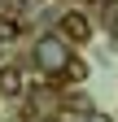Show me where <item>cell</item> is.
<instances>
[{
  "mask_svg": "<svg viewBox=\"0 0 118 122\" xmlns=\"http://www.w3.org/2000/svg\"><path fill=\"white\" fill-rule=\"evenodd\" d=\"M31 57H35V66L44 70V74H66V66H70V39L57 30V35H39L35 44H31Z\"/></svg>",
  "mask_w": 118,
  "mask_h": 122,
  "instance_id": "cell-1",
  "label": "cell"
},
{
  "mask_svg": "<svg viewBox=\"0 0 118 122\" xmlns=\"http://www.w3.org/2000/svg\"><path fill=\"white\" fill-rule=\"evenodd\" d=\"M57 30H61L70 44H87V39H92V22H87L83 9H66L61 18H57Z\"/></svg>",
  "mask_w": 118,
  "mask_h": 122,
  "instance_id": "cell-2",
  "label": "cell"
},
{
  "mask_svg": "<svg viewBox=\"0 0 118 122\" xmlns=\"http://www.w3.org/2000/svg\"><path fill=\"white\" fill-rule=\"evenodd\" d=\"M26 92V74H22V66H0V96H22Z\"/></svg>",
  "mask_w": 118,
  "mask_h": 122,
  "instance_id": "cell-3",
  "label": "cell"
},
{
  "mask_svg": "<svg viewBox=\"0 0 118 122\" xmlns=\"http://www.w3.org/2000/svg\"><path fill=\"white\" fill-rule=\"evenodd\" d=\"M66 79H70V83H83V79H87V61H83V57H70V66H66Z\"/></svg>",
  "mask_w": 118,
  "mask_h": 122,
  "instance_id": "cell-4",
  "label": "cell"
},
{
  "mask_svg": "<svg viewBox=\"0 0 118 122\" xmlns=\"http://www.w3.org/2000/svg\"><path fill=\"white\" fill-rule=\"evenodd\" d=\"M87 122H109V118L105 113H87Z\"/></svg>",
  "mask_w": 118,
  "mask_h": 122,
  "instance_id": "cell-5",
  "label": "cell"
}]
</instances>
